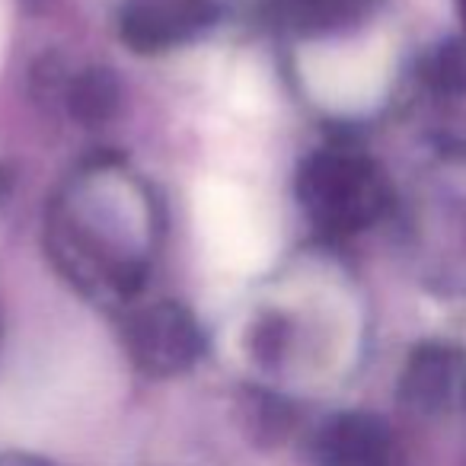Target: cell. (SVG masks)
I'll use <instances>...</instances> for the list:
<instances>
[{"instance_id":"6da1fadb","label":"cell","mask_w":466,"mask_h":466,"mask_svg":"<svg viewBox=\"0 0 466 466\" xmlns=\"http://www.w3.org/2000/svg\"><path fill=\"white\" fill-rule=\"evenodd\" d=\"M208 256L230 272H256L272 256V233L247 192L224 182H205L195 198Z\"/></svg>"},{"instance_id":"7a4b0ae2","label":"cell","mask_w":466,"mask_h":466,"mask_svg":"<svg viewBox=\"0 0 466 466\" xmlns=\"http://www.w3.org/2000/svg\"><path fill=\"white\" fill-rule=\"evenodd\" d=\"M313 198L323 208L326 220L339 227H361L380 211L383 188L368 163L332 157L313 176Z\"/></svg>"},{"instance_id":"3957f363","label":"cell","mask_w":466,"mask_h":466,"mask_svg":"<svg viewBox=\"0 0 466 466\" xmlns=\"http://www.w3.org/2000/svg\"><path fill=\"white\" fill-rule=\"evenodd\" d=\"M317 466H393V438L374 415H339L313 441Z\"/></svg>"},{"instance_id":"277c9868","label":"cell","mask_w":466,"mask_h":466,"mask_svg":"<svg viewBox=\"0 0 466 466\" xmlns=\"http://www.w3.org/2000/svg\"><path fill=\"white\" fill-rule=\"evenodd\" d=\"M137 361L147 370H179L195 358L192 326L179 313H154L135 332Z\"/></svg>"},{"instance_id":"5b68a950","label":"cell","mask_w":466,"mask_h":466,"mask_svg":"<svg viewBox=\"0 0 466 466\" xmlns=\"http://www.w3.org/2000/svg\"><path fill=\"white\" fill-rule=\"evenodd\" d=\"M457 374V355L447 349H421L415 351L406 377H402V400L409 406L431 412L451 396V383Z\"/></svg>"},{"instance_id":"8992f818","label":"cell","mask_w":466,"mask_h":466,"mask_svg":"<svg viewBox=\"0 0 466 466\" xmlns=\"http://www.w3.org/2000/svg\"><path fill=\"white\" fill-rule=\"evenodd\" d=\"M0 466H46V463L29 460V457H0Z\"/></svg>"},{"instance_id":"52a82bcc","label":"cell","mask_w":466,"mask_h":466,"mask_svg":"<svg viewBox=\"0 0 466 466\" xmlns=\"http://www.w3.org/2000/svg\"><path fill=\"white\" fill-rule=\"evenodd\" d=\"M4 42H7V4L0 0V52H4Z\"/></svg>"},{"instance_id":"ba28073f","label":"cell","mask_w":466,"mask_h":466,"mask_svg":"<svg viewBox=\"0 0 466 466\" xmlns=\"http://www.w3.org/2000/svg\"><path fill=\"white\" fill-rule=\"evenodd\" d=\"M460 14H463V20H466V0H460Z\"/></svg>"}]
</instances>
